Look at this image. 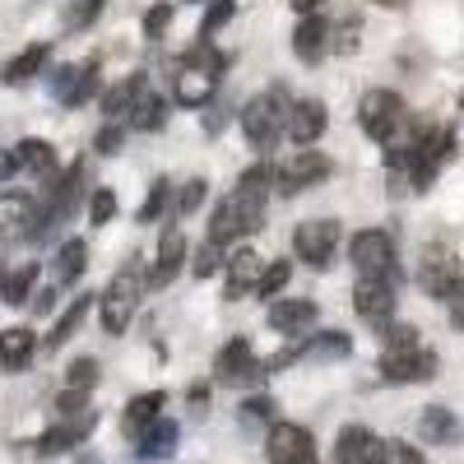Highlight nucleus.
<instances>
[{"instance_id": "f704fd0d", "label": "nucleus", "mask_w": 464, "mask_h": 464, "mask_svg": "<svg viewBox=\"0 0 464 464\" xmlns=\"http://www.w3.org/2000/svg\"><path fill=\"white\" fill-rule=\"evenodd\" d=\"M381 343H385V353H413V348H418V330L400 325V321H385L381 325Z\"/></svg>"}, {"instance_id": "58836bf2", "label": "nucleus", "mask_w": 464, "mask_h": 464, "mask_svg": "<svg viewBox=\"0 0 464 464\" xmlns=\"http://www.w3.org/2000/svg\"><path fill=\"white\" fill-rule=\"evenodd\" d=\"M102 5H107V0H74V5L65 10V28L70 33H80V28H89L98 14H102Z\"/></svg>"}, {"instance_id": "37998d69", "label": "nucleus", "mask_w": 464, "mask_h": 464, "mask_svg": "<svg viewBox=\"0 0 464 464\" xmlns=\"http://www.w3.org/2000/svg\"><path fill=\"white\" fill-rule=\"evenodd\" d=\"M381 464H422V450L409 441H385L381 446Z\"/></svg>"}, {"instance_id": "2f4dec72", "label": "nucleus", "mask_w": 464, "mask_h": 464, "mask_svg": "<svg viewBox=\"0 0 464 464\" xmlns=\"http://www.w3.org/2000/svg\"><path fill=\"white\" fill-rule=\"evenodd\" d=\"M89 306H93V297L84 293V297H74L65 312H61V321L52 325V334H47V348H61V343H70V334L84 325V316H89Z\"/></svg>"}, {"instance_id": "ea45409f", "label": "nucleus", "mask_w": 464, "mask_h": 464, "mask_svg": "<svg viewBox=\"0 0 464 464\" xmlns=\"http://www.w3.org/2000/svg\"><path fill=\"white\" fill-rule=\"evenodd\" d=\"M218 265H223V242H214V237H209L196 256H190V269H196V279H209Z\"/></svg>"}, {"instance_id": "412c9836", "label": "nucleus", "mask_w": 464, "mask_h": 464, "mask_svg": "<svg viewBox=\"0 0 464 464\" xmlns=\"http://www.w3.org/2000/svg\"><path fill=\"white\" fill-rule=\"evenodd\" d=\"M418 441L422 446H455L459 441V418L446 404H428L418 413Z\"/></svg>"}, {"instance_id": "ddd939ff", "label": "nucleus", "mask_w": 464, "mask_h": 464, "mask_svg": "<svg viewBox=\"0 0 464 464\" xmlns=\"http://www.w3.org/2000/svg\"><path fill=\"white\" fill-rule=\"evenodd\" d=\"M52 93L61 107H84L93 93H98V65H61L52 74Z\"/></svg>"}, {"instance_id": "7c9ffc66", "label": "nucleus", "mask_w": 464, "mask_h": 464, "mask_svg": "<svg viewBox=\"0 0 464 464\" xmlns=\"http://www.w3.org/2000/svg\"><path fill=\"white\" fill-rule=\"evenodd\" d=\"M144 84H149V80H144V70H135V74H126V80L116 84V89H107V93H102V116H107V121L126 116V111H130V102H135V93H140Z\"/></svg>"}, {"instance_id": "4c0bfd02", "label": "nucleus", "mask_w": 464, "mask_h": 464, "mask_svg": "<svg viewBox=\"0 0 464 464\" xmlns=\"http://www.w3.org/2000/svg\"><path fill=\"white\" fill-rule=\"evenodd\" d=\"M205 196H209V181H205V177H190V181L181 186V200H177V214H181V218H190V214H196V209L205 205Z\"/></svg>"}, {"instance_id": "6ab92c4d", "label": "nucleus", "mask_w": 464, "mask_h": 464, "mask_svg": "<svg viewBox=\"0 0 464 464\" xmlns=\"http://www.w3.org/2000/svg\"><path fill=\"white\" fill-rule=\"evenodd\" d=\"M181 269H186V237L177 227H168L163 242H159V260L149 265V288H168Z\"/></svg>"}, {"instance_id": "052dcab7", "label": "nucleus", "mask_w": 464, "mask_h": 464, "mask_svg": "<svg viewBox=\"0 0 464 464\" xmlns=\"http://www.w3.org/2000/svg\"><path fill=\"white\" fill-rule=\"evenodd\" d=\"M459 111H464V98H459Z\"/></svg>"}, {"instance_id": "4d7b16f0", "label": "nucleus", "mask_w": 464, "mask_h": 464, "mask_svg": "<svg viewBox=\"0 0 464 464\" xmlns=\"http://www.w3.org/2000/svg\"><path fill=\"white\" fill-rule=\"evenodd\" d=\"M227 111H232V107H218V111L209 116V121H205V126H209V130H223V121H227Z\"/></svg>"}, {"instance_id": "2eb2a0df", "label": "nucleus", "mask_w": 464, "mask_h": 464, "mask_svg": "<svg viewBox=\"0 0 464 464\" xmlns=\"http://www.w3.org/2000/svg\"><path fill=\"white\" fill-rule=\"evenodd\" d=\"M33 223H37L33 196H24V190H5V196H0V242L33 237Z\"/></svg>"}, {"instance_id": "13d9d810", "label": "nucleus", "mask_w": 464, "mask_h": 464, "mask_svg": "<svg viewBox=\"0 0 464 464\" xmlns=\"http://www.w3.org/2000/svg\"><path fill=\"white\" fill-rule=\"evenodd\" d=\"M372 5H385V10H404L409 0H372Z\"/></svg>"}, {"instance_id": "9d476101", "label": "nucleus", "mask_w": 464, "mask_h": 464, "mask_svg": "<svg viewBox=\"0 0 464 464\" xmlns=\"http://www.w3.org/2000/svg\"><path fill=\"white\" fill-rule=\"evenodd\" d=\"M293 251L297 260H306L312 269H330L334 251H339V223L334 218H312L293 232Z\"/></svg>"}, {"instance_id": "864d4df0", "label": "nucleus", "mask_w": 464, "mask_h": 464, "mask_svg": "<svg viewBox=\"0 0 464 464\" xmlns=\"http://www.w3.org/2000/svg\"><path fill=\"white\" fill-rule=\"evenodd\" d=\"M190 409H196V413H205V404H209V385H190Z\"/></svg>"}, {"instance_id": "3c124183", "label": "nucleus", "mask_w": 464, "mask_h": 464, "mask_svg": "<svg viewBox=\"0 0 464 464\" xmlns=\"http://www.w3.org/2000/svg\"><path fill=\"white\" fill-rule=\"evenodd\" d=\"M52 306H56V288H43V293H33V312H37V316H47Z\"/></svg>"}, {"instance_id": "7ed1b4c3", "label": "nucleus", "mask_w": 464, "mask_h": 464, "mask_svg": "<svg viewBox=\"0 0 464 464\" xmlns=\"http://www.w3.org/2000/svg\"><path fill=\"white\" fill-rule=\"evenodd\" d=\"M288 98L284 89H269V93H256L246 107H242V135L256 153H269L284 135H288Z\"/></svg>"}, {"instance_id": "473e14b6", "label": "nucleus", "mask_w": 464, "mask_h": 464, "mask_svg": "<svg viewBox=\"0 0 464 464\" xmlns=\"http://www.w3.org/2000/svg\"><path fill=\"white\" fill-rule=\"evenodd\" d=\"M84 265H89V246H84V237H70L61 251H56V275H61V284H74L84 275Z\"/></svg>"}, {"instance_id": "c9c22d12", "label": "nucleus", "mask_w": 464, "mask_h": 464, "mask_svg": "<svg viewBox=\"0 0 464 464\" xmlns=\"http://www.w3.org/2000/svg\"><path fill=\"white\" fill-rule=\"evenodd\" d=\"M168 196H172V186L159 177V181L149 186V196H144V205H140L135 223H159V218H163V209H168Z\"/></svg>"}, {"instance_id": "72a5a7b5", "label": "nucleus", "mask_w": 464, "mask_h": 464, "mask_svg": "<svg viewBox=\"0 0 464 464\" xmlns=\"http://www.w3.org/2000/svg\"><path fill=\"white\" fill-rule=\"evenodd\" d=\"M33 284H37V265H24V269H14V275L0 284V293H5L10 306H24L33 297Z\"/></svg>"}, {"instance_id": "f257e3e1", "label": "nucleus", "mask_w": 464, "mask_h": 464, "mask_svg": "<svg viewBox=\"0 0 464 464\" xmlns=\"http://www.w3.org/2000/svg\"><path fill=\"white\" fill-rule=\"evenodd\" d=\"M269 181H275V172H269V163H256L237 177V186H232V196L214 209V223H209V237L214 242H237V237H251V232L265 227V196H269Z\"/></svg>"}, {"instance_id": "c756f323", "label": "nucleus", "mask_w": 464, "mask_h": 464, "mask_svg": "<svg viewBox=\"0 0 464 464\" xmlns=\"http://www.w3.org/2000/svg\"><path fill=\"white\" fill-rule=\"evenodd\" d=\"M14 153H19V163H24L37 181H52V177H56V149H52L47 140H24Z\"/></svg>"}, {"instance_id": "e433bc0d", "label": "nucleus", "mask_w": 464, "mask_h": 464, "mask_svg": "<svg viewBox=\"0 0 464 464\" xmlns=\"http://www.w3.org/2000/svg\"><path fill=\"white\" fill-rule=\"evenodd\" d=\"M288 279H293V265H288V260H275V265H265V279H260L256 297H279V293L288 288Z\"/></svg>"}, {"instance_id": "cd10ccee", "label": "nucleus", "mask_w": 464, "mask_h": 464, "mask_svg": "<svg viewBox=\"0 0 464 464\" xmlns=\"http://www.w3.org/2000/svg\"><path fill=\"white\" fill-rule=\"evenodd\" d=\"M33 348H37V339H33V330H5L0 334V367L5 372H24L28 362H33Z\"/></svg>"}, {"instance_id": "dca6fc26", "label": "nucleus", "mask_w": 464, "mask_h": 464, "mask_svg": "<svg viewBox=\"0 0 464 464\" xmlns=\"http://www.w3.org/2000/svg\"><path fill=\"white\" fill-rule=\"evenodd\" d=\"M316 302H306V297H284V302H269V330H279L288 339H302L306 330L316 325Z\"/></svg>"}, {"instance_id": "a18cd8bd", "label": "nucleus", "mask_w": 464, "mask_h": 464, "mask_svg": "<svg viewBox=\"0 0 464 464\" xmlns=\"http://www.w3.org/2000/svg\"><path fill=\"white\" fill-rule=\"evenodd\" d=\"M168 24H172V5H153L144 14V37H149V43H159V37L168 33Z\"/></svg>"}, {"instance_id": "20e7f679", "label": "nucleus", "mask_w": 464, "mask_h": 464, "mask_svg": "<svg viewBox=\"0 0 464 464\" xmlns=\"http://www.w3.org/2000/svg\"><path fill=\"white\" fill-rule=\"evenodd\" d=\"M144 288H149V269H144L140 260H126V265L111 275V284H107V293H102V330H107V334H126V325H130V316H135Z\"/></svg>"}, {"instance_id": "a878e982", "label": "nucleus", "mask_w": 464, "mask_h": 464, "mask_svg": "<svg viewBox=\"0 0 464 464\" xmlns=\"http://www.w3.org/2000/svg\"><path fill=\"white\" fill-rule=\"evenodd\" d=\"M177 437H181V428L172 418H159L153 428H144L140 437H135V455L140 459H168L172 450H177Z\"/></svg>"}, {"instance_id": "a19ab883", "label": "nucleus", "mask_w": 464, "mask_h": 464, "mask_svg": "<svg viewBox=\"0 0 464 464\" xmlns=\"http://www.w3.org/2000/svg\"><path fill=\"white\" fill-rule=\"evenodd\" d=\"M65 381L74 385V391H93V385H98V362L93 358H74L65 367Z\"/></svg>"}, {"instance_id": "0eeeda50", "label": "nucleus", "mask_w": 464, "mask_h": 464, "mask_svg": "<svg viewBox=\"0 0 464 464\" xmlns=\"http://www.w3.org/2000/svg\"><path fill=\"white\" fill-rule=\"evenodd\" d=\"M395 279L400 275H358V284H353V312L362 316V321H372V325H385L395 316Z\"/></svg>"}, {"instance_id": "9b49d317", "label": "nucleus", "mask_w": 464, "mask_h": 464, "mask_svg": "<svg viewBox=\"0 0 464 464\" xmlns=\"http://www.w3.org/2000/svg\"><path fill=\"white\" fill-rule=\"evenodd\" d=\"M265 376V362L251 353V343L246 339H232L218 348V358H214V381L218 385H256Z\"/></svg>"}, {"instance_id": "09e8293b", "label": "nucleus", "mask_w": 464, "mask_h": 464, "mask_svg": "<svg viewBox=\"0 0 464 464\" xmlns=\"http://www.w3.org/2000/svg\"><path fill=\"white\" fill-rule=\"evenodd\" d=\"M242 418L246 422H269V418H275V400H269V395H251L242 404Z\"/></svg>"}, {"instance_id": "f03ea898", "label": "nucleus", "mask_w": 464, "mask_h": 464, "mask_svg": "<svg viewBox=\"0 0 464 464\" xmlns=\"http://www.w3.org/2000/svg\"><path fill=\"white\" fill-rule=\"evenodd\" d=\"M358 121L367 130V140H376L381 149H395V144H413L418 140V126H413V111L400 93L391 89H372L362 93L358 102Z\"/></svg>"}, {"instance_id": "f8f14e48", "label": "nucleus", "mask_w": 464, "mask_h": 464, "mask_svg": "<svg viewBox=\"0 0 464 464\" xmlns=\"http://www.w3.org/2000/svg\"><path fill=\"white\" fill-rule=\"evenodd\" d=\"M437 353H428V348H413V353H385L376 362L381 381L385 385H418V381H432L437 376Z\"/></svg>"}, {"instance_id": "5701e85b", "label": "nucleus", "mask_w": 464, "mask_h": 464, "mask_svg": "<svg viewBox=\"0 0 464 464\" xmlns=\"http://www.w3.org/2000/svg\"><path fill=\"white\" fill-rule=\"evenodd\" d=\"M214 89H218V74L181 61V70H177V102L181 107H205L214 98Z\"/></svg>"}, {"instance_id": "6e6d98bb", "label": "nucleus", "mask_w": 464, "mask_h": 464, "mask_svg": "<svg viewBox=\"0 0 464 464\" xmlns=\"http://www.w3.org/2000/svg\"><path fill=\"white\" fill-rule=\"evenodd\" d=\"M321 5H325V0H293V10H297V14H316Z\"/></svg>"}, {"instance_id": "79ce46f5", "label": "nucleus", "mask_w": 464, "mask_h": 464, "mask_svg": "<svg viewBox=\"0 0 464 464\" xmlns=\"http://www.w3.org/2000/svg\"><path fill=\"white\" fill-rule=\"evenodd\" d=\"M227 19H232V0H214V5L205 10V24H200V43H209Z\"/></svg>"}, {"instance_id": "4468645a", "label": "nucleus", "mask_w": 464, "mask_h": 464, "mask_svg": "<svg viewBox=\"0 0 464 464\" xmlns=\"http://www.w3.org/2000/svg\"><path fill=\"white\" fill-rule=\"evenodd\" d=\"M93 413H80V418H65L61 428H52V432H43L37 441H28L33 446V455L37 459H52V455H65L70 446H84L89 441V432H93Z\"/></svg>"}, {"instance_id": "bf43d9fd", "label": "nucleus", "mask_w": 464, "mask_h": 464, "mask_svg": "<svg viewBox=\"0 0 464 464\" xmlns=\"http://www.w3.org/2000/svg\"><path fill=\"white\" fill-rule=\"evenodd\" d=\"M84 464H98V459H93V455H89V459H84Z\"/></svg>"}, {"instance_id": "c85d7f7f", "label": "nucleus", "mask_w": 464, "mask_h": 464, "mask_svg": "<svg viewBox=\"0 0 464 464\" xmlns=\"http://www.w3.org/2000/svg\"><path fill=\"white\" fill-rule=\"evenodd\" d=\"M348 348H353V339H348L343 330H325V334L297 339V353L302 358H348Z\"/></svg>"}, {"instance_id": "39448f33", "label": "nucleus", "mask_w": 464, "mask_h": 464, "mask_svg": "<svg viewBox=\"0 0 464 464\" xmlns=\"http://www.w3.org/2000/svg\"><path fill=\"white\" fill-rule=\"evenodd\" d=\"M418 288L428 297H437V302H450L464 288V260L446 242H432L418 260Z\"/></svg>"}, {"instance_id": "423d86ee", "label": "nucleus", "mask_w": 464, "mask_h": 464, "mask_svg": "<svg viewBox=\"0 0 464 464\" xmlns=\"http://www.w3.org/2000/svg\"><path fill=\"white\" fill-rule=\"evenodd\" d=\"M348 260L358 265V275H400L395 242H391V232H381V227L353 232V242H348Z\"/></svg>"}, {"instance_id": "de8ad7c7", "label": "nucleus", "mask_w": 464, "mask_h": 464, "mask_svg": "<svg viewBox=\"0 0 464 464\" xmlns=\"http://www.w3.org/2000/svg\"><path fill=\"white\" fill-rule=\"evenodd\" d=\"M358 28H362V24H358V14H348V19L334 28L339 37H334L330 47H334V52H343V56H348V52H358Z\"/></svg>"}, {"instance_id": "a211bd4d", "label": "nucleus", "mask_w": 464, "mask_h": 464, "mask_svg": "<svg viewBox=\"0 0 464 464\" xmlns=\"http://www.w3.org/2000/svg\"><path fill=\"white\" fill-rule=\"evenodd\" d=\"M260 279H265V256H256L251 246H242L237 256L227 260V297H232V302L251 297V293L260 288Z\"/></svg>"}, {"instance_id": "c03bdc74", "label": "nucleus", "mask_w": 464, "mask_h": 464, "mask_svg": "<svg viewBox=\"0 0 464 464\" xmlns=\"http://www.w3.org/2000/svg\"><path fill=\"white\" fill-rule=\"evenodd\" d=\"M121 144H126V130L116 126V121H107V126L93 135V149H98V153H107V159H111V153H121Z\"/></svg>"}, {"instance_id": "49530a36", "label": "nucleus", "mask_w": 464, "mask_h": 464, "mask_svg": "<svg viewBox=\"0 0 464 464\" xmlns=\"http://www.w3.org/2000/svg\"><path fill=\"white\" fill-rule=\"evenodd\" d=\"M111 214H116V196L111 190H93V200H89V223H111Z\"/></svg>"}, {"instance_id": "1a4fd4ad", "label": "nucleus", "mask_w": 464, "mask_h": 464, "mask_svg": "<svg viewBox=\"0 0 464 464\" xmlns=\"http://www.w3.org/2000/svg\"><path fill=\"white\" fill-rule=\"evenodd\" d=\"M265 459L269 464H321L312 432L297 428V422H275L265 432Z\"/></svg>"}, {"instance_id": "6e6552de", "label": "nucleus", "mask_w": 464, "mask_h": 464, "mask_svg": "<svg viewBox=\"0 0 464 464\" xmlns=\"http://www.w3.org/2000/svg\"><path fill=\"white\" fill-rule=\"evenodd\" d=\"M330 172H334V163L325 159L321 149L306 144V149H297L293 159H288V163L275 172V181H279V196H302L306 186H321Z\"/></svg>"}, {"instance_id": "393cba45", "label": "nucleus", "mask_w": 464, "mask_h": 464, "mask_svg": "<svg viewBox=\"0 0 464 464\" xmlns=\"http://www.w3.org/2000/svg\"><path fill=\"white\" fill-rule=\"evenodd\" d=\"M163 404H168V395L163 391H149V395H135L130 404H126V418H121V432L135 441L144 428H153V422L163 418Z\"/></svg>"}, {"instance_id": "f3484780", "label": "nucleus", "mask_w": 464, "mask_h": 464, "mask_svg": "<svg viewBox=\"0 0 464 464\" xmlns=\"http://www.w3.org/2000/svg\"><path fill=\"white\" fill-rule=\"evenodd\" d=\"M325 126H330V116H325V102H321V98H302V102H293V111H288V135H293L297 149L316 144V140L325 135Z\"/></svg>"}, {"instance_id": "bb28decb", "label": "nucleus", "mask_w": 464, "mask_h": 464, "mask_svg": "<svg viewBox=\"0 0 464 464\" xmlns=\"http://www.w3.org/2000/svg\"><path fill=\"white\" fill-rule=\"evenodd\" d=\"M47 56H52V47H47V43H33V47H24L14 61H5L0 80H5V84H28L33 74H43V70H47Z\"/></svg>"}, {"instance_id": "aec40b11", "label": "nucleus", "mask_w": 464, "mask_h": 464, "mask_svg": "<svg viewBox=\"0 0 464 464\" xmlns=\"http://www.w3.org/2000/svg\"><path fill=\"white\" fill-rule=\"evenodd\" d=\"M381 446L362 422H353V428H343L339 441H334V464H381Z\"/></svg>"}, {"instance_id": "8fccbe9b", "label": "nucleus", "mask_w": 464, "mask_h": 464, "mask_svg": "<svg viewBox=\"0 0 464 464\" xmlns=\"http://www.w3.org/2000/svg\"><path fill=\"white\" fill-rule=\"evenodd\" d=\"M56 409H61L65 418H80V413H89V391H74V385H70V391L56 400Z\"/></svg>"}, {"instance_id": "680f3d73", "label": "nucleus", "mask_w": 464, "mask_h": 464, "mask_svg": "<svg viewBox=\"0 0 464 464\" xmlns=\"http://www.w3.org/2000/svg\"><path fill=\"white\" fill-rule=\"evenodd\" d=\"M0 284H5V279H0Z\"/></svg>"}, {"instance_id": "4be33fe9", "label": "nucleus", "mask_w": 464, "mask_h": 464, "mask_svg": "<svg viewBox=\"0 0 464 464\" xmlns=\"http://www.w3.org/2000/svg\"><path fill=\"white\" fill-rule=\"evenodd\" d=\"M293 52H297V61L316 65L330 52V24L321 14H302V24L293 28Z\"/></svg>"}, {"instance_id": "b1692460", "label": "nucleus", "mask_w": 464, "mask_h": 464, "mask_svg": "<svg viewBox=\"0 0 464 464\" xmlns=\"http://www.w3.org/2000/svg\"><path fill=\"white\" fill-rule=\"evenodd\" d=\"M163 121H168V98L163 93H153L149 84L135 93V102H130V111H126V126L130 130H163Z\"/></svg>"}, {"instance_id": "5fc2aeb1", "label": "nucleus", "mask_w": 464, "mask_h": 464, "mask_svg": "<svg viewBox=\"0 0 464 464\" xmlns=\"http://www.w3.org/2000/svg\"><path fill=\"white\" fill-rule=\"evenodd\" d=\"M450 321H455V330H464V288L450 297Z\"/></svg>"}, {"instance_id": "603ef678", "label": "nucleus", "mask_w": 464, "mask_h": 464, "mask_svg": "<svg viewBox=\"0 0 464 464\" xmlns=\"http://www.w3.org/2000/svg\"><path fill=\"white\" fill-rule=\"evenodd\" d=\"M19 168H24V163H19V153H5V149H0V181H10Z\"/></svg>"}]
</instances>
